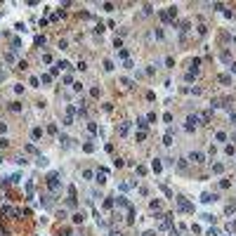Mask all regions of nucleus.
<instances>
[{
    "label": "nucleus",
    "mask_w": 236,
    "mask_h": 236,
    "mask_svg": "<svg viewBox=\"0 0 236 236\" xmlns=\"http://www.w3.org/2000/svg\"><path fill=\"white\" fill-rule=\"evenodd\" d=\"M175 201H177V208H179V210H182V212H194V206H191V203L187 201V198H184V196H177V198H175Z\"/></svg>",
    "instance_id": "obj_1"
},
{
    "label": "nucleus",
    "mask_w": 236,
    "mask_h": 236,
    "mask_svg": "<svg viewBox=\"0 0 236 236\" xmlns=\"http://www.w3.org/2000/svg\"><path fill=\"white\" fill-rule=\"evenodd\" d=\"M47 187H50L52 191H59V175H57V172H50V175H47Z\"/></svg>",
    "instance_id": "obj_2"
},
{
    "label": "nucleus",
    "mask_w": 236,
    "mask_h": 236,
    "mask_svg": "<svg viewBox=\"0 0 236 236\" xmlns=\"http://www.w3.org/2000/svg\"><path fill=\"white\" fill-rule=\"evenodd\" d=\"M198 120H201V118H198L196 114H189V116H187V125H184V130H187V132H194V128H196V123H198Z\"/></svg>",
    "instance_id": "obj_3"
},
{
    "label": "nucleus",
    "mask_w": 236,
    "mask_h": 236,
    "mask_svg": "<svg viewBox=\"0 0 236 236\" xmlns=\"http://www.w3.org/2000/svg\"><path fill=\"white\" fill-rule=\"evenodd\" d=\"M189 161H191V163H203L206 156H203L201 151H191V154H189Z\"/></svg>",
    "instance_id": "obj_4"
},
{
    "label": "nucleus",
    "mask_w": 236,
    "mask_h": 236,
    "mask_svg": "<svg viewBox=\"0 0 236 236\" xmlns=\"http://www.w3.org/2000/svg\"><path fill=\"white\" fill-rule=\"evenodd\" d=\"M170 224H172V220H170V215H161V229H170Z\"/></svg>",
    "instance_id": "obj_5"
},
{
    "label": "nucleus",
    "mask_w": 236,
    "mask_h": 236,
    "mask_svg": "<svg viewBox=\"0 0 236 236\" xmlns=\"http://www.w3.org/2000/svg\"><path fill=\"white\" fill-rule=\"evenodd\" d=\"M116 206H118V208H125V210H128V208H130V201H128L125 196H118V198H116Z\"/></svg>",
    "instance_id": "obj_6"
},
{
    "label": "nucleus",
    "mask_w": 236,
    "mask_h": 236,
    "mask_svg": "<svg viewBox=\"0 0 236 236\" xmlns=\"http://www.w3.org/2000/svg\"><path fill=\"white\" fill-rule=\"evenodd\" d=\"M217 198H220L217 194H203V196H201V201H203V203H215Z\"/></svg>",
    "instance_id": "obj_7"
},
{
    "label": "nucleus",
    "mask_w": 236,
    "mask_h": 236,
    "mask_svg": "<svg viewBox=\"0 0 236 236\" xmlns=\"http://www.w3.org/2000/svg\"><path fill=\"white\" fill-rule=\"evenodd\" d=\"M95 177H97V182H99V184H104V182H106V170H104V168H99Z\"/></svg>",
    "instance_id": "obj_8"
},
{
    "label": "nucleus",
    "mask_w": 236,
    "mask_h": 236,
    "mask_svg": "<svg viewBox=\"0 0 236 236\" xmlns=\"http://www.w3.org/2000/svg\"><path fill=\"white\" fill-rule=\"evenodd\" d=\"M128 130H130V123H120V125H118V135H120V137L128 135Z\"/></svg>",
    "instance_id": "obj_9"
},
{
    "label": "nucleus",
    "mask_w": 236,
    "mask_h": 236,
    "mask_svg": "<svg viewBox=\"0 0 236 236\" xmlns=\"http://www.w3.org/2000/svg\"><path fill=\"white\" fill-rule=\"evenodd\" d=\"M147 125H149V123L144 120V118H137V128H139L142 132H147Z\"/></svg>",
    "instance_id": "obj_10"
},
{
    "label": "nucleus",
    "mask_w": 236,
    "mask_h": 236,
    "mask_svg": "<svg viewBox=\"0 0 236 236\" xmlns=\"http://www.w3.org/2000/svg\"><path fill=\"white\" fill-rule=\"evenodd\" d=\"M31 137H33V139H40V137H43V128H33Z\"/></svg>",
    "instance_id": "obj_11"
},
{
    "label": "nucleus",
    "mask_w": 236,
    "mask_h": 236,
    "mask_svg": "<svg viewBox=\"0 0 236 236\" xmlns=\"http://www.w3.org/2000/svg\"><path fill=\"white\" fill-rule=\"evenodd\" d=\"M151 168H154V172H161V170H163V163H161V161L156 158V161L151 163Z\"/></svg>",
    "instance_id": "obj_12"
},
{
    "label": "nucleus",
    "mask_w": 236,
    "mask_h": 236,
    "mask_svg": "<svg viewBox=\"0 0 236 236\" xmlns=\"http://www.w3.org/2000/svg\"><path fill=\"white\" fill-rule=\"evenodd\" d=\"M83 220H85V212H76L73 215V222L76 224H83Z\"/></svg>",
    "instance_id": "obj_13"
},
{
    "label": "nucleus",
    "mask_w": 236,
    "mask_h": 236,
    "mask_svg": "<svg viewBox=\"0 0 236 236\" xmlns=\"http://www.w3.org/2000/svg\"><path fill=\"white\" fill-rule=\"evenodd\" d=\"M132 222H135V208L130 206L128 208V224H132Z\"/></svg>",
    "instance_id": "obj_14"
},
{
    "label": "nucleus",
    "mask_w": 236,
    "mask_h": 236,
    "mask_svg": "<svg viewBox=\"0 0 236 236\" xmlns=\"http://www.w3.org/2000/svg\"><path fill=\"white\" fill-rule=\"evenodd\" d=\"M210 118H212V114H210V111H203V116H201L203 125H208V123H210Z\"/></svg>",
    "instance_id": "obj_15"
},
{
    "label": "nucleus",
    "mask_w": 236,
    "mask_h": 236,
    "mask_svg": "<svg viewBox=\"0 0 236 236\" xmlns=\"http://www.w3.org/2000/svg\"><path fill=\"white\" fill-rule=\"evenodd\" d=\"M83 149H85L87 154H92V151H95V144H92V142H85V144H83Z\"/></svg>",
    "instance_id": "obj_16"
},
{
    "label": "nucleus",
    "mask_w": 236,
    "mask_h": 236,
    "mask_svg": "<svg viewBox=\"0 0 236 236\" xmlns=\"http://www.w3.org/2000/svg\"><path fill=\"white\" fill-rule=\"evenodd\" d=\"M59 142H62V147H71V139H69L66 135H62V137H59Z\"/></svg>",
    "instance_id": "obj_17"
},
{
    "label": "nucleus",
    "mask_w": 236,
    "mask_h": 236,
    "mask_svg": "<svg viewBox=\"0 0 236 236\" xmlns=\"http://www.w3.org/2000/svg\"><path fill=\"white\" fill-rule=\"evenodd\" d=\"M10 111H21V104L19 102H12L10 104Z\"/></svg>",
    "instance_id": "obj_18"
},
{
    "label": "nucleus",
    "mask_w": 236,
    "mask_h": 236,
    "mask_svg": "<svg viewBox=\"0 0 236 236\" xmlns=\"http://www.w3.org/2000/svg\"><path fill=\"white\" fill-rule=\"evenodd\" d=\"M177 168L184 172V170H187V161H184V158H179V161H177Z\"/></svg>",
    "instance_id": "obj_19"
},
{
    "label": "nucleus",
    "mask_w": 236,
    "mask_h": 236,
    "mask_svg": "<svg viewBox=\"0 0 236 236\" xmlns=\"http://www.w3.org/2000/svg\"><path fill=\"white\" fill-rule=\"evenodd\" d=\"M10 147V139L7 137H0V149H7Z\"/></svg>",
    "instance_id": "obj_20"
},
{
    "label": "nucleus",
    "mask_w": 236,
    "mask_h": 236,
    "mask_svg": "<svg viewBox=\"0 0 236 236\" xmlns=\"http://www.w3.org/2000/svg\"><path fill=\"white\" fill-rule=\"evenodd\" d=\"M220 83H224V85H229V83H231V76H227V73H222V76H220Z\"/></svg>",
    "instance_id": "obj_21"
},
{
    "label": "nucleus",
    "mask_w": 236,
    "mask_h": 236,
    "mask_svg": "<svg viewBox=\"0 0 236 236\" xmlns=\"http://www.w3.org/2000/svg\"><path fill=\"white\" fill-rule=\"evenodd\" d=\"M104 71H114V64H111V59H104Z\"/></svg>",
    "instance_id": "obj_22"
},
{
    "label": "nucleus",
    "mask_w": 236,
    "mask_h": 236,
    "mask_svg": "<svg viewBox=\"0 0 236 236\" xmlns=\"http://www.w3.org/2000/svg\"><path fill=\"white\" fill-rule=\"evenodd\" d=\"M163 144H165V147H170V144H172V135H170V132L163 137Z\"/></svg>",
    "instance_id": "obj_23"
},
{
    "label": "nucleus",
    "mask_w": 236,
    "mask_h": 236,
    "mask_svg": "<svg viewBox=\"0 0 236 236\" xmlns=\"http://www.w3.org/2000/svg\"><path fill=\"white\" fill-rule=\"evenodd\" d=\"M222 170H224L222 163H215V165H212V172H222Z\"/></svg>",
    "instance_id": "obj_24"
},
{
    "label": "nucleus",
    "mask_w": 236,
    "mask_h": 236,
    "mask_svg": "<svg viewBox=\"0 0 236 236\" xmlns=\"http://www.w3.org/2000/svg\"><path fill=\"white\" fill-rule=\"evenodd\" d=\"M120 83H123V85H125V87H132V85H135V83H132V80H130V78H120Z\"/></svg>",
    "instance_id": "obj_25"
},
{
    "label": "nucleus",
    "mask_w": 236,
    "mask_h": 236,
    "mask_svg": "<svg viewBox=\"0 0 236 236\" xmlns=\"http://www.w3.org/2000/svg\"><path fill=\"white\" fill-rule=\"evenodd\" d=\"M38 165H47V158L43 154H38Z\"/></svg>",
    "instance_id": "obj_26"
},
{
    "label": "nucleus",
    "mask_w": 236,
    "mask_h": 236,
    "mask_svg": "<svg viewBox=\"0 0 236 236\" xmlns=\"http://www.w3.org/2000/svg\"><path fill=\"white\" fill-rule=\"evenodd\" d=\"M118 57L125 62V59H128V50H118Z\"/></svg>",
    "instance_id": "obj_27"
},
{
    "label": "nucleus",
    "mask_w": 236,
    "mask_h": 236,
    "mask_svg": "<svg viewBox=\"0 0 236 236\" xmlns=\"http://www.w3.org/2000/svg\"><path fill=\"white\" fill-rule=\"evenodd\" d=\"M26 151H28V154H38V149H35L33 144H26Z\"/></svg>",
    "instance_id": "obj_28"
},
{
    "label": "nucleus",
    "mask_w": 236,
    "mask_h": 236,
    "mask_svg": "<svg viewBox=\"0 0 236 236\" xmlns=\"http://www.w3.org/2000/svg\"><path fill=\"white\" fill-rule=\"evenodd\" d=\"M64 125H73V116H69V114H66V118H64Z\"/></svg>",
    "instance_id": "obj_29"
},
{
    "label": "nucleus",
    "mask_w": 236,
    "mask_h": 236,
    "mask_svg": "<svg viewBox=\"0 0 236 236\" xmlns=\"http://www.w3.org/2000/svg\"><path fill=\"white\" fill-rule=\"evenodd\" d=\"M215 139H217V142H224V139H227V135H224V132H217V135H215Z\"/></svg>",
    "instance_id": "obj_30"
},
{
    "label": "nucleus",
    "mask_w": 236,
    "mask_h": 236,
    "mask_svg": "<svg viewBox=\"0 0 236 236\" xmlns=\"http://www.w3.org/2000/svg\"><path fill=\"white\" fill-rule=\"evenodd\" d=\"M92 175H95L92 170H83V177H85V179H92Z\"/></svg>",
    "instance_id": "obj_31"
},
{
    "label": "nucleus",
    "mask_w": 236,
    "mask_h": 236,
    "mask_svg": "<svg viewBox=\"0 0 236 236\" xmlns=\"http://www.w3.org/2000/svg\"><path fill=\"white\" fill-rule=\"evenodd\" d=\"M224 151H227V154H229V156H234V154H236V149H234V147H231V144H229V147H224Z\"/></svg>",
    "instance_id": "obj_32"
},
{
    "label": "nucleus",
    "mask_w": 236,
    "mask_h": 236,
    "mask_svg": "<svg viewBox=\"0 0 236 236\" xmlns=\"http://www.w3.org/2000/svg\"><path fill=\"white\" fill-rule=\"evenodd\" d=\"M165 66H168V69H172V66H175V59H172V57H168V59H165Z\"/></svg>",
    "instance_id": "obj_33"
},
{
    "label": "nucleus",
    "mask_w": 236,
    "mask_h": 236,
    "mask_svg": "<svg viewBox=\"0 0 236 236\" xmlns=\"http://www.w3.org/2000/svg\"><path fill=\"white\" fill-rule=\"evenodd\" d=\"M234 208H236V206H234V203H229V206L224 208V212H227V215H231V212H234Z\"/></svg>",
    "instance_id": "obj_34"
},
{
    "label": "nucleus",
    "mask_w": 236,
    "mask_h": 236,
    "mask_svg": "<svg viewBox=\"0 0 236 236\" xmlns=\"http://www.w3.org/2000/svg\"><path fill=\"white\" fill-rule=\"evenodd\" d=\"M35 45H45V35H38V38H35Z\"/></svg>",
    "instance_id": "obj_35"
},
{
    "label": "nucleus",
    "mask_w": 236,
    "mask_h": 236,
    "mask_svg": "<svg viewBox=\"0 0 236 236\" xmlns=\"http://www.w3.org/2000/svg\"><path fill=\"white\" fill-rule=\"evenodd\" d=\"M189 26H191V24H189V21H184V24H182V28H179V31H182V33H187V31H189Z\"/></svg>",
    "instance_id": "obj_36"
},
{
    "label": "nucleus",
    "mask_w": 236,
    "mask_h": 236,
    "mask_svg": "<svg viewBox=\"0 0 236 236\" xmlns=\"http://www.w3.org/2000/svg\"><path fill=\"white\" fill-rule=\"evenodd\" d=\"M147 123H156V114H149L147 116Z\"/></svg>",
    "instance_id": "obj_37"
},
{
    "label": "nucleus",
    "mask_w": 236,
    "mask_h": 236,
    "mask_svg": "<svg viewBox=\"0 0 236 236\" xmlns=\"http://www.w3.org/2000/svg\"><path fill=\"white\" fill-rule=\"evenodd\" d=\"M161 208V201H151V210H158Z\"/></svg>",
    "instance_id": "obj_38"
},
{
    "label": "nucleus",
    "mask_w": 236,
    "mask_h": 236,
    "mask_svg": "<svg viewBox=\"0 0 236 236\" xmlns=\"http://www.w3.org/2000/svg\"><path fill=\"white\" fill-rule=\"evenodd\" d=\"M208 236H220V231H217V229H210V231H208Z\"/></svg>",
    "instance_id": "obj_39"
},
{
    "label": "nucleus",
    "mask_w": 236,
    "mask_h": 236,
    "mask_svg": "<svg viewBox=\"0 0 236 236\" xmlns=\"http://www.w3.org/2000/svg\"><path fill=\"white\" fill-rule=\"evenodd\" d=\"M170 236H179V231H177V229H172V227H170Z\"/></svg>",
    "instance_id": "obj_40"
},
{
    "label": "nucleus",
    "mask_w": 236,
    "mask_h": 236,
    "mask_svg": "<svg viewBox=\"0 0 236 236\" xmlns=\"http://www.w3.org/2000/svg\"><path fill=\"white\" fill-rule=\"evenodd\" d=\"M229 231H236V222H231V224H229Z\"/></svg>",
    "instance_id": "obj_41"
},
{
    "label": "nucleus",
    "mask_w": 236,
    "mask_h": 236,
    "mask_svg": "<svg viewBox=\"0 0 236 236\" xmlns=\"http://www.w3.org/2000/svg\"><path fill=\"white\" fill-rule=\"evenodd\" d=\"M144 236H156V231H144Z\"/></svg>",
    "instance_id": "obj_42"
},
{
    "label": "nucleus",
    "mask_w": 236,
    "mask_h": 236,
    "mask_svg": "<svg viewBox=\"0 0 236 236\" xmlns=\"http://www.w3.org/2000/svg\"><path fill=\"white\" fill-rule=\"evenodd\" d=\"M231 71H234V73H236V64H234V66H231Z\"/></svg>",
    "instance_id": "obj_43"
},
{
    "label": "nucleus",
    "mask_w": 236,
    "mask_h": 236,
    "mask_svg": "<svg viewBox=\"0 0 236 236\" xmlns=\"http://www.w3.org/2000/svg\"><path fill=\"white\" fill-rule=\"evenodd\" d=\"M66 236H73V234H66Z\"/></svg>",
    "instance_id": "obj_44"
},
{
    "label": "nucleus",
    "mask_w": 236,
    "mask_h": 236,
    "mask_svg": "<svg viewBox=\"0 0 236 236\" xmlns=\"http://www.w3.org/2000/svg\"><path fill=\"white\" fill-rule=\"evenodd\" d=\"M0 236H3V234H0Z\"/></svg>",
    "instance_id": "obj_45"
}]
</instances>
